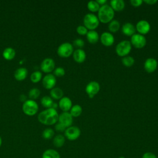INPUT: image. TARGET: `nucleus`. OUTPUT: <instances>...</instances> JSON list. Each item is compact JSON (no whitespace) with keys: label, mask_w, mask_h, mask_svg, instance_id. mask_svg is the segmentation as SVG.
Masks as SVG:
<instances>
[{"label":"nucleus","mask_w":158,"mask_h":158,"mask_svg":"<svg viewBox=\"0 0 158 158\" xmlns=\"http://www.w3.org/2000/svg\"><path fill=\"white\" fill-rule=\"evenodd\" d=\"M59 114L57 110L49 108L41 111L38 115V121L43 125H52L58 122Z\"/></svg>","instance_id":"obj_1"},{"label":"nucleus","mask_w":158,"mask_h":158,"mask_svg":"<svg viewBox=\"0 0 158 158\" xmlns=\"http://www.w3.org/2000/svg\"><path fill=\"white\" fill-rule=\"evenodd\" d=\"M115 12L108 4L101 6L98 12V18L99 22L107 23L111 22L114 17Z\"/></svg>","instance_id":"obj_2"},{"label":"nucleus","mask_w":158,"mask_h":158,"mask_svg":"<svg viewBox=\"0 0 158 158\" xmlns=\"http://www.w3.org/2000/svg\"><path fill=\"white\" fill-rule=\"evenodd\" d=\"M83 25L89 30H94L99 25V20L98 17L93 14H86L83 17Z\"/></svg>","instance_id":"obj_3"},{"label":"nucleus","mask_w":158,"mask_h":158,"mask_svg":"<svg viewBox=\"0 0 158 158\" xmlns=\"http://www.w3.org/2000/svg\"><path fill=\"white\" fill-rule=\"evenodd\" d=\"M22 110L25 115L33 116L37 113L38 110V105L34 100H26L23 103Z\"/></svg>","instance_id":"obj_4"},{"label":"nucleus","mask_w":158,"mask_h":158,"mask_svg":"<svg viewBox=\"0 0 158 158\" xmlns=\"http://www.w3.org/2000/svg\"><path fill=\"white\" fill-rule=\"evenodd\" d=\"M131 44L130 41L123 40L119 42L115 47V52L120 57H125L131 52Z\"/></svg>","instance_id":"obj_5"},{"label":"nucleus","mask_w":158,"mask_h":158,"mask_svg":"<svg viewBox=\"0 0 158 158\" xmlns=\"http://www.w3.org/2000/svg\"><path fill=\"white\" fill-rule=\"evenodd\" d=\"M73 52V45L69 43L65 42L60 44L57 49V53L59 56L67 58L70 57Z\"/></svg>","instance_id":"obj_6"},{"label":"nucleus","mask_w":158,"mask_h":158,"mask_svg":"<svg viewBox=\"0 0 158 158\" xmlns=\"http://www.w3.org/2000/svg\"><path fill=\"white\" fill-rule=\"evenodd\" d=\"M81 135L80 129L77 126H70L67 128L64 131V136L70 141L77 139Z\"/></svg>","instance_id":"obj_7"},{"label":"nucleus","mask_w":158,"mask_h":158,"mask_svg":"<svg viewBox=\"0 0 158 158\" xmlns=\"http://www.w3.org/2000/svg\"><path fill=\"white\" fill-rule=\"evenodd\" d=\"M130 43L131 46L136 49H141L146 44V39L144 35L135 33L131 36Z\"/></svg>","instance_id":"obj_8"},{"label":"nucleus","mask_w":158,"mask_h":158,"mask_svg":"<svg viewBox=\"0 0 158 158\" xmlns=\"http://www.w3.org/2000/svg\"><path fill=\"white\" fill-rule=\"evenodd\" d=\"M99 83L96 81L89 82L85 88V91L90 99H93L99 91Z\"/></svg>","instance_id":"obj_9"},{"label":"nucleus","mask_w":158,"mask_h":158,"mask_svg":"<svg viewBox=\"0 0 158 158\" xmlns=\"http://www.w3.org/2000/svg\"><path fill=\"white\" fill-rule=\"evenodd\" d=\"M40 68L43 72L49 73L55 69V62L52 58H45L41 62Z\"/></svg>","instance_id":"obj_10"},{"label":"nucleus","mask_w":158,"mask_h":158,"mask_svg":"<svg viewBox=\"0 0 158 158\" xmlns=\"http://www.w3.org/2000/svg\"><path fill=\"white\" fill-rule=\"evenodd\" d=\"M42 84L43 87L47 89H52L56 84V77L51 73L46 74L42 79Z\"/></svg>","instance_id":"obj_11"},{"label":"nucleus","mask_w":158,"mask_h":158,"mask_svg":"<svg viewBox=\"0 0 158 158\" xmlns=\"http://www.w3.org/2000/svg\"><path fill=\"white\" fill-rule=\"evenodd\" d=\"M135 28L139 34L144 35L149 32L151 30V25L147 20H140L137 22Z\"/></svg>","instance_id":"obj_12"},{"label":"nucleus","mask_w":158,"mask_h":158,"mask_svg":"<svg viewBox=\"0 0 158 158\" xmlns=\"http://www.w3.org/2000/svg\"><path fill=\"white\" fill-rule=\"evenodd\" d=\"M58 122L63 125L65 128L72 126L73 123V117L69 112H63L59 115Z\"/></svg>","instance_id":"obj_13"},{"label":"nucleus","mask_w":158,"mask_h":158,"mask_svg":"<svg viewBox=\"0 0 158 158\" xmlns=\"http://www.w3.org/2000/svg\"><path fill=\"white\" fill-rule=\"evenodd\" d=\"M99 40L102 44L106 47L111 46L114 43V41H115L113 35L111 33L108 31L103 32L101 34L99 38Z\"/></svg>","instance_id":"obj_14"},{"label":"nucleus","mask_w":158,"mask_h":158,"mask_svg":"<svg viewBox=\"0 0 158 158\" xmlns=\"http://www.w3.org/2000/svg\"><path fill=\"white\" fill-rule=\"evenodd\" d=\"M157 61L153 57L148 58L144 63V69L148 73H152L157 69Z\"/></svg>","instance_id":"obj_15"},{"label":"nucleus","mask_w":158,"mask_h":158,"mask_svg":"<svg viewBox=\"0 0 158 158\" xmlns=\"http://www.w3.org/2000/svg\"><path fill=\"white\" fill-rule=\"evenodd\" d=\"M58 106L63 112H68L72 107V102L69 97H62L59 100Z\"/></svg>","instance_id":"obj_16"},{"label":"nucleus","mask_w":158,"mask_h":158,"mask_svg":"<svg viewBox=\"0 0 158 158\" xmlns=\"http://www.w3.org/2000/svg\"><path fill=\"white\" fill-rule=\"evenodd\" d=\"M73 60L77 63H83L86 57V52L82 49H77L73 51L72 54Z\"/></svg>","instance_id":"obj_17"},{"label":"nucleus","mask_w":158,"mask_h":158,"mask_svg":"<svg viewBox=\"0 0 158 158\" xmlns=\"http://www.w3.org/2000/svg\"><path fill=\"white\" fill-rule=\"evenodd\" d=\"M122 31L125 35L128 36H131L136 33V28L133 23L127 22L122 25Z\"/></svg>","instance_id":"obj_18"},{"label":"nucleus","mask_w":158,"mask_h":158,"mask_svg":"<svg viewBox=\"0 0 158 158\" xmlns=\"http://www.w3.org/2000/svg\"><path fill=\"white\" fill-rule=\"evenodd\" d=\"M28 75V70L25 67H19L14 72V78L17 81L24 80Z\"/></svg>","instance_id":"obj_19"},{"label":"nucleus","mask_w":158,"mask_h":158,"mask_svg":"<svg viewBox=\"0 0 158 158\" xmlns=\"http://www.w3.org/2000/svg\"><path fill=\"white\" fill-rule=\"evenodd\" d=\"M110 6L114 12H120L124 9L125 4L123 0H112L110 1Z\"/></svg>","instance_id":"obj_20"},{"label":"nucleus","mask_w":158,"mask_h":158,"mask_svg":"<svg viewBox=\"0 0 158 158\" xmlns=\"http://www.w3.org/2000/svg\"><path fill=\"white\" fill-rule=\"evenodd\" d=\"M86 35L88 41L92 44H96L99 40V34L96 30H89Z\"/></svg>","instance_id":"obj_21"},{"label":"nucleus","mask_w":158,"mask_h":158,"mask_svg":"<svg viewBox=\"0 0 158 158\" xmlns=\"http://www.w3.org/2000/svg\"><path fill=\"white\" fill-rule=\"evenodd\" d=\"M41 158H60V154L54 149H48L42 154Z\"/></svg>","instance_id":"obj_22"},{"label":"nucleus","mask_w":158,"mask_h":158,"mask_svg":"<svg viewBox=\"0 0 158 158\" xmlns=\"http://www.w3.org/2000/svg\"><path fill=\"white\" fill-rule=\"evenodd\" d=\"M2 56L6 60H12L15 56V51L11 47H7L4 49L2 52Z\"/></svg>","instance_id":"obj_23"},{"label":"nucleus","mask_w":158,"mask_h":158,"mask_svg":"<svg viewBox=\"0 0 158 158\" xmlns=\"http://www.w3.org/2000/svg\"><path fill=\"white\" fill-rule=\"evenodd\" d=\"M65 142V138L64 135L61 134H58L54 136L52 139V143L54 146L56 148H61L64 146Z\"/></svg>","instance_id":"obj_24"},{"label":"nucleus","mask_w":158,"mask_h":158,"mask_svg":"<svg viewBox=\"0 0 158 158\" xmlns=\"http://www.w3.org/2000/svg\"><path fill=\"white\" fill-rule=\"evenodd\" d=\"M63 91L59 87H54L52 89H51L50 91L51 98L52 99L56 100H60L63 97Z\"/></svg>","instance_id":"obj_25"},{"label":"nucleus","mask_w":158,"mask_h":158,"mask_svg":"<svg viewBox=\"0 0 158 158\" xmlns=\"http://www.w3.org/2000/svg\"><path fill=\"white\" fill-rule=\"evenodd\" d=\"M82 107L79 104H75L72 106L70 110V114L73 117H79L82 113Z\"/></svg>","instance_id":"obj_26"},{"label":"nucleus","mask_w":158,"mask_h":158,"mask_svg":"<svg viewBox=\"0 0 158 158\" xmlns=\"http://www.w3.org/2000/svg\"><path fill=\"white\" fill-rule=\"evenodd\" d=\"M120 22L117 20H112L109 23L108 29L110 33H115L120 30Z\"/></svg>","instance_id":"obj_27"},{"label":"nucleus","mask_w":158,"mask_h":158,"mask_svg":"<svg viewBox=\"0 0 158 158\" xmlns=\"http://www.w3.org/2000/svg\"><path fill=\"white\" fill-rule=\"evenodd\" d=\"M53 103H54V101L51 98V96H43L41 99V105L46 109L51 108Z\"/></svg>","instance_id":"obj_28"},{"label":"nucleus","mask_w":158,"mask_h":158,"mask_svg":"<svg viewBox=\"0 0 158 158\" xmlns=\"http://www.w3.org/2000/svg\"><path fill=\"white\" fill-rule=\"evenodd\" d=\"M101 6L96 2V1H90L87 4L88 9L91 12H98Z\"/></svg>","instance_id":"obj_29"},{"label":"nucleus","mask_w":158,"mask_h":158,"mask_svg":"<svg viewBox=\"0 0 158 158\" xmlns=\"http://www.w3.org/2000/svg\"><path fill=\"white\" fill-rule=\"evenodd\" d=\"M54 136V131L51 128H46L42 132V137L44 139H51Z\"/></svg>","instance_id":"obj_30"},{"label":"nucleus","mask_w":158,"mask_h":158,"mask_svg":"<svg viewBox=\"0 0 158 158\" xmlns=\"http://www.w3.org/2000/svg\"><path fill=\"white\" fill-rule=\"evenodd\" d=\"M122 63L124 66H125L127 67H130L134 64L135 59L131 56H127L122 57Z\"/></svg>","instance_id":"obj_31"},{"label":"nucleus","mask_w":158,"mask_h":158,"mask_svg":"<svg viewBox=\"0 0 158 158\" xmlns=\"http://www.w3.org/2000/svg\"><path fill=\"white\" fill-rule=\"evenodd\" d=\"M41 93L40 90L37 88H31L29 92H28V97L30 98V99L31 100H35L38 98Z\"/></svg>","instance_id":"obj_32"},{"label":"nucleus","mask_w":158,"mask_h":158,"mask_svg":"<svg viewBox=\"0 0 158 158\" xmlns=\"http://www.w3.org/2000/svg\"><path fill=\"white\" fill-rule=\"evenodd\" d=\"M41 79H42V73L41 72L38 70L33 72L30 75V80L34 83L39 82Z\"/></svg>","instance_id":"obj_33"},{"label":"nucleus","mask_w":158,"mask_h":158,"mask_svg":"<svg viewBox=\"0 0 158 158\" xmlns=\"http://www.w3.org/2000/svg\"><path fill=\"white\" fill-rule=\"evenodd\" d=\"M65 73V71L64 70V69L63 67H59L56 68L54 70V75L55 77H63Z\"/></svg>","instance_id":"obj_34"},{"label":"nucleus","mask_w":158,"mask_h":158,"mask_svg":"<svg viewBox=\"0 0 158 158\" xmlns=\"http://www.w3.org/2000/svg\"><path fill=\"white\" fill-rule=\"evenodd\" d=\"M77 33L80 35H86L88 31V30L84 25H79L76 28Z\"/></svg>","instance_id":"obj_35"},{"label":"nucleus","mask_w":158,"mask_h":158,"mask_svg":"<svg viewBox=\"0 0 158 158\" xmlns=\"http://www.w3.org/2000/svg\"><path fill=\"white\" fill-rule=\"evenodd\" d=\"M73 45L78 49H81L85 46V41L81 38H77L73 41Z\"/></svg>","instance_id":"obj_36"},{"label":"nucleus","mask_w":158,"mask_h":158,"mask_svg":"<svg viewBox=\"0 0 158 158\" xmlns=\"http://www.w3.org/2000/svg\"><path fill=\"white\" fill-rule=\"evenodd\" d=\"M55 130L57 131V132H64L65 129L67 128H65L63 125H62L61 123H60L59 122H57L56 124H55Z\"/></svg>","instance_id":"obj_37"},{"label":"nucleus","mask_w":158,"mask_h":158,"mask_svg":"<svg viewBox=\"0 0 158 158\" xmlns=\"http://www.w3.org/2000/svg\"><path fill=\"white\" fill-rule=\"evenodd\" d=\"M131 5L133 7H139L142 5L143 2V0H131L130 1Z\"/></svg>","instance_id":"obj_38"},{"label":"nucleus","mask_w":158,"mask_h":158,"mask_svg":"<svg viewBox=\"0 0 158 158\" xmlns=\"http://www.w3.org/2000/svg\"><path fill=\"white\" fill-rule=\"evenodd\" d=\"M142 158H157V156L153 152H146L143 154Z\"/></svg>","instance_id":"obj_39"},{"label":"nucleus","mask_w":158,"mask_h":158,"mask_svg":"<svg viewBox=\"0 0 158 158\" xmlns=\"http://www.w3.org/2000/svg\"><path fill=\"white\" fill-rule=\"evenodd\" d=\"M143 2L148 5H154L157 2V0H144Z\"/></svg>","instance_id":"obj_40"},{"label":"nucleus","mask_w":158,"mask_h":158,"mask_svg":"<svg viewBox=\"0 0 158 158\" xmlns=\"http://www.w3.org/2000/svg\"><path fill=\"white\" fill-rule=\"evenodd\" d=\"M96 2L101 6L104 4H106L107 0H96Z\"/></svg>","instance_id":"obj_41"},{"label":"nucleus","mask_w":158,"mask_h":158,"mask_svg":"<svg viewBox=\"0 0 158 158\" xmlns=\"http://www.w3.org/2000/svg\"><path fill=\"white\" fill-rule=\"evenodd\" d=\"M2 138H1V136H0V147H1V145H2Z\"/></svg>","instance_id":"obj_42"},{"label":"nucleus","mask_w":158,"mask_h":158,"mask_svg":"<svg viewBox=\"0 0 158 158\" xmlns=\"http://www.w3.org/2000/svg\"><path fill=\"white\" fill-rule=\"evenodd\" d=\"M118 158H125L124 156H120Z\"/></svg>","instance_id":"obj_43"}]
</instances>
